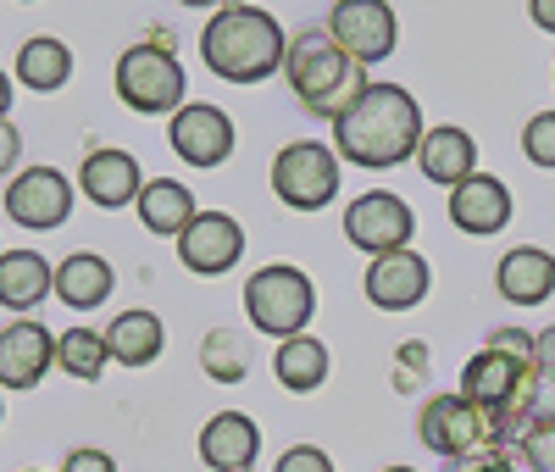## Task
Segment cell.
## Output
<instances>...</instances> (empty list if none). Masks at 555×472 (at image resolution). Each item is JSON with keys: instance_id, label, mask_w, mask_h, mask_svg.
Wrapping results in <instances>:
<instances>
[{"instance_id": "obj_1", "label": "cell", "mask_w": 555, "mask_h": 472, "mask_svg": "<svg viewBox=\"0 0 555 472\" xmlns=\"http://www.w3.org/2000/svg\"><path fill=\"white\" fill-rule=\"evenodd\" d=\"M423 112L400 84H366V94L334 123V151L356 167H400L423 151Z\"/></svg>"}, {"instance_id": "obj_26", "label": "cell", "mask_w": 555, "mask_h": 472, "mask_svg": "<svg viewBox=\"0 0 555 472\" xmlns=\"http://www.w3.org/2000/svg\"><path fill=\"white\" fill-rule=\"evenodd\" d=\"M106 361H112V345L95 328H67V334H56V367L67 378H78V384H95L106 372Z\"/></svg>"}, {"instance_id": "obj_18", "label": "cell", "mask_w": 555, "mask_h": 472, "mask_svg": "<svg viewBox=\"0 0 555 472\" xmlns=\"http://www.w3.org/2000/svg\"><path fill=\"white\" fill-rule=\"evenodd\" d=\"M494 283L512 306H544L555 295V256L539 251V245H517V251L500 256Z\"/></svg>"}, {"instance_id": "obj_37", "label": "cell", "mask_w": 555, "mask_h": 472, "mask_svg": "<svg viewBox=\"0 0 555 472\" xmlns=\"http://www.w3.org/2000/svg\"><path fill=\"white\" fill-rule=\"evenodd\" d=\"M7 112H12V78L0 73V123H7Z\"/></svg>"}, {"instance_id": "obj_9", "label": "cell", "mask_w": 555, "mask_h": 472, "mask_svg": "<svg viewBox=\"0 0 555 472\" xmlns=\"http://www.w3.org/2000/svg\"><path fill=\"white\" fill-rule=\"evenodd\" d=\"M411 233H416V212L400 195H389V189H366V195L345 206V240L356 251H373V261L405 251Z\"/></svg>"}, {"instance_id": "obj_11", "label": "cell", "mask_w": 555, "mask_h": 472, "mask_svg": "<svg viewBox=\"0 0 555 472\" xmlns=\"http://www.w3.org/2000/svg\"><path fill=\"white\" fill-rule=\"evenodd\" d=\"M240 256H245V228L228 212H201L178 233V261L190 272H201V278H217L228 267H240Z\"/></svg>"}, {"instance_id": "obj_16", "label": "cell", "mask_w": 555, "mask_h": 472, "mask_svg": "<svg viewBox=\"0 0 555 472\" xmlns=\"http://www.w3.org/2000/svg\"><path fill=\"white\" fill-rule=\"evenodd\" d=\"M261 450V429L245 411H217L201 429V461L211 472H250Z\"/></svg>"}, {"instance_id": "obj_32", "label": "cell", "mask_w": 555, "mask_h": 472, "mask_svg": "<svg viewBox=\"0 0 555 472\" xmlns=\"http://www.w3.org/2000/svg\"><path fill=\"white\" fill-rule=\"evenodd\" d=\"M450 472H517L512 456H500V450H478L467 461H450Z\"/></svg>"}, {"instance_id": "obj_3", "label": "cell", "mask_w": 555, "mask_h": 472, "mask_svg": "<svg viewBox=\"0 0 555 472\" xmlns=\"http://www.w3.org/2000/svg\"><path fill=\"white\" fill-rule=\"evenodd\" d=\"M284 78L295 89V101L311 117H328L339 123L361 94H366V67L350 62L328 28H311L300 39H289V56H284Z\"/></svg>"}, {"instance_id": "obj_31", "label": "cell", "mask_w": 555, "mask_h": 472, "mask_svg": "<svg viewBox=\"0 0 555 472\" xmlns=\"http://www.w3.org/2000/svg\"><path fill=\"white\" fill-rule=\"evenodd\" d=\"M272 472H334V461H328V450H317V445H295V450L278 456Z\"/></svg>"}, {"instance_id": "obj_39", "label": "cell", "mask_w": 555, "mask_h": 472, "mask_svg": "<svg viewBox=\"0 0 555 472\" xmlns=\"http://www.w3.org/2000/svg\"><path fill=\"white\" fill-rule=\"evenodd\" d=\"M0 256H7V251H0Z\"/></svg>"}, {"instance_id": "obj_15", "label": "cell", "mask_w": 555, "mask_h": 472, "mask_svg": "<svg viewBox=\"0 0 555 472\" xmlns=\"http://www.w3.org/2000/svg\"><path fill=\"white\" fill-rule=\"evenodd\" d=\"M450 222L461 233L489 240V233H500L505 222H512V189H505L500 178H489V173H473L461 189H450Z\"/></svg>"}, {"instance_id": "obj_4", "label": "cell", "mask_w": 555, "mask_h": 472, "mask_svg": "<svg viewBox=\"0 0 555 472\" xmlns=\"http://www.w3.org/2000/svg\"><path fill=\"white\" fill-rule=\"evenodd\" d=\"M533 378H539L533 334H522V328H494L489 345L461 367V390L455 395H467L489 417H517V406H522Z\"/></svg>"}, {"instance_id": "obj_23", "label": "cell", "mask_w": 555, "mask_h": 472, "mask_svg": "<svg viewBox=\"0 0 555 472\" xmlns=\"http://www.w3.org/2000/svg\"><path fill=\"white\" fill-rule=\"evenodd\" d=\"M106 345H112V361H122V367H151L167 345V328L156 311H122L106 328Z\"/></svg>"}, {"instance_id": "obj_28", "label": "cell", "mask_w": 555, "mask_h": 472, "mask_svg": "<svg viewBox=\"0 0 555 472\" xmlns=\"http://www.w3.org/2000/svg\"><path fill=\"white\" fill-rule=\"evenodd\" d=\"M517 417H522V429H555V378H544V372L533 378Z\"/></svg>"}, {"instance_id": "obj_21", "label": "cell", "mask_w": 555, "mask_h": 472, "mask_svg": "<svg viewBox=\"0 0 555 472\" xmlns=\"http://www.w3.org/2000/svg\"><path fill=\"white\" fill-rule=\"evenodd\" d=\"M44 295H56V267H44L39 251H7L0 256V306L34 311Z\"/></svg>"}, {"instance_id": "obj_12", "label": "cell", "mask_w": 555, "mask_h": 472, "mask_svg": "<svg viewBox=\"0 0 555 472\" xmlns=\"http://www.w3.org/2000/svg\"><path fill=\"white\" fill-rule=\"evenodd\" d=\"M7 212L23 228H62L67 212H73V183L56 167H28L7 189Z\"/></svg>"}, {"instance_id": "obj_20", "label": "cell", "mask_w": 555, "mask_h": 472, "mask_svg": "<svg viewBox=\"0 0 555 472\" xmlns=\"http://www.w3.org/2000/svg\"><path fill=\"white\" fill-rule=\"evenodd\" d=\"M133 212H139V222H145L151 233H167V240H178V233L201 217L195 195H190V189H183L178 178H151L145 189H139Z\"/></svg>"}, {"instance_id": "obj_35", "label": "cell", "mask_w": 555, "mask_h": 472, "mask_svg": "<svg viewBox=\"0 0 555 472\" xmlns=\"http://www.w3.org/2000/svg\"><path fill=\"white\" fill-rule=\"evenodd\" d=\"M17 151H23V133H17L12 123H0V173L17 167Z\"/></svg>"}, {"instance_id": "obj_25", "label": "cell", "mask_w": 555, "mask_h": 472, "mask_svg": "<svg viewBox=\"0 0 555 472\" xmlns=\"http://www.w3.org/2000/svg\"><path fill=\"white\" fill-rule=\"evenodd\" d=\"M17 78L28 84V89H62L67 78H73V51L62 39H51V34H39V39H28L23 51H17Z\"/></svg>"}, {"instance_id": "obj_13", "label": "cell", "mask_w": 555, "mask_h": 472, "mask_svg": "<svg viewBox=\"0 0 555 472\" xmlns=\"http://www.w3.org/2000/svg\"><path fill=\"white\" fill-rule=\"evenodd\" d=\"M56 361V334L44 322H12L0 328V390H34Z\"/></svg>"}, {"instance_id": "obj_6", "label": "cell", "mask_w": 555, "mask_h": 472, "mask_svg": "<svg viewBox=\"0 0 555 472\" xmlns=\"http://www.w3.org/2000/svg\"><path fill=\"white\" fill-rule=\"evenodd\" d=\"M117 101L128 112H145V117H162V112H183V62L162 44H133L117 62Z\"/></svg>"}, {"instance_id": "obj_24", "label": "cell", "mask_w": 555, "mask_h": 472, "mask_svg": "<svg viewBox=\"0 0 555 472\" xmlns=\"http://www.w3.org/2000/svg\"><path fill=\"white\" fill-rule=\"evenodd\" d=\"M272 372H278V384H284L289 395H317L322 378H328V345L311 340V334H295V340L278 345Z\"/></svg>"}, {"instance_id": "obj_38", "label": "cell", "mask_w": 555, "mask_h": 472, "mask_svg": "<svg viewBox=\"0 0 555 472\" xmlns=\"http://www.w3.org/2000/svg\"><path fill=\"white\" fill-rule=\"evenodd\" d=\"M384 472H416V467H384Z\"/></svg>"}, {"instance_id": "obj_10", "label": "cell", "mask_w": 555, "mask_h": 472, "mask_svg": "<svg viewBox=\"0 0 555 472\" xmlns=\"http://www.w3.org/2000/svg\"><path fill=\"white\" fill-rule=\"evenodd\" d=\"M167 139H172L178 162H190V167H222L228 156H234V117L206 106V101H195V106H183L167 123Z\"/></svg>"}, {"instance_id": "obj_17", "label": "cell", "mask_w": 555, "mask_h": 472, "mask_svg": "<svg viewBox=\"0 0 555 472\" xmlns=\"http://www.w3.org/2000/svg\"><path fill=\"white\" fill-rule=\"evenodd\" d=\"M78 189L95 206L122 212V206L139 201V189H145V183H139V162L128 151H89L83 167H78Z\"/></svg>"}, {"instance_id": "obj_5", "label": "cell", "mask_w": 555, "mask_h": 472, "mask_svg": "<svg viewBox=\"0 0 555 472\" xmlns=\"http://www.w3.org/2000/svg\"><path fill=\"white\" fill-rule=\"evenodd\" d=\"M311 311H317V283L289 267V261H272L261 272H250L245 283V317L256 334L267 340H295L311 328Z\"/></svg>"}, {"instance_id": "obj_36", "label": "cell", "mask_w": 555, "mask_h": 472, "mask_svg": "<svg viewBox=\"0 0 555 472\" xmlns=\"http://www.w3.org/2000/svg\"><path fill=\"white\" fill-rule=\"evenodd\" d=\"M528 17H533L539 28H550V34H555V0H533V7H528Z\"/></svg>"}, {"instance_id": "obj_29", "label": "cell", "mask_w": 555, "mask_h": 472, "mask_svg": "<svg viewBox=\"0 0 555 472\" xmlns=\"http://www.w3.org/2000/svg\"><path fill=\"white\" fill-rule=\"evenodd\" d=\"M522 151L533 167H555V112H533L522 128Z\"/></svg>"}, {"instance_id": "obj_14", "label": "cell", "mask_w": 555, "mask_h": 472, "mask_svg": "<svg viewBox=\"0 0 555 472\" xmlns=\"http://www.w3.org/2000/svg\"><path fill=\"white\" fill-rule=\"evenodd\" d=\"M428 261L416 251H395V256H378L373 267H366V301H373L378 311H411L423 306L428 295Z\"/></svg>"}, {"instance_id": "obj_22", "label": "cell", "mask_w": 555, "mask_h": 472, "mask_svg": "<svg viewBox=\"0 0 555 472\" xmlns=\"http://www.w3.org/2000/svg\"><path fill=\"white\" fill-rule=\"evenodd\" d=\"M112 261L95 256V251H73L62 267H56V295L73 306V311H95L112 301Z\"/></svg>"}, {"instance_id": "obj_33", "label": "cell", "mask_w": 555, "mask_h": 472, "mask_svg": "<svg viewBox=\"0 0 555 472\" xmlns=\"http://www.w3.org/2000/svg\"><path fill=\"white\" fill-rule=\"evenodd\" d=\"M62 472H117V461H112L106 450H73V456L62 461Z\"/></svg>"}, {"instance_id": "obj_8", "label": "cell", "mask_w": 555, "mask_h": 472, "mask_svg": "<svg viewBox=\"0 0 555 472\" xmlns=\"http://www.w3.org/2000/svg\"><path fill=\"white\" fill-rule=\"evenodd\" d=\"M328 34L334 44L361 62V67H373V62H389L395 56V44H400V17L389 0H339V7L328 12Z\"/></svg>"}, {"instance_id": "obj_7", "label": "cell", "mask_w": 555, "mask_h": 472, "mask_svg": "<svg viewBox=\"0 0 555 472\" xmlns=\"http://www.w3.org/2000/svg\"><path fill=\"white\" fill-rule=\"evenodd\" d=\"M272 195L295 212H322L339 195V151L317 145V139H295L272 162Z\"/></svg>"}, {"instance_id": "obj_2", "label": "cell", "mask_w": 555, "mask_h": 472, "mask_svg": "<svg viewBox=\"0 0 555 472\" xmlns=\"http://www.w3.org/2000/svg\"><path fill=\"white\" fill-rule=\"evenodd\" d=\"M201 56L222 84H261L267 73L284 67L289 39L284 23L261 7H222L201 28Z\"/></svg>"}, {"instance_id": "obj_30", "label": "cell", "mask_w": 555, "mask_h": 472, "mask_svg": "<svg viewBox=\"0 0 555 472\" xmlns=\"http://www.w3.org/2000/svg\"><path fill=\"white\" fill-rule=\"evenodd\" d=\"M517 456L533 472H555V429H528V439L517 445Z\"/></svg>"}, {"instance_id": "obj_27", "label": "cell", "mask_w": 555, "mask_h": 472, "mask_svg": "<svg viewBox=\"0 0 555 472\" xmlns=\"http://www.w3.org/2000/svg\"><path fill=\"white\" fill-rule=\"evenodd\" d=\"M201 367L211 378H222V384H240V378L250 372V356H245V345L228 334V328H217V334H206V345H201Z\"/></svg>"}, {"instance_id": "obj_34", "label": "cell", "mask_w": 555, "mask_h": 472, "mask_svg": "<svg viewBox=\"0 0 555 472\" xmlns=\"http://www.w3.org/2000/svg\"><path fill=\"white\" fill-rule=\"evenodd\" d=\"M533 367L544 378H555V322L544 328V334H533Z\"/></svg>"}, {"instance_id": "obj_19", "label": "cell", "mask_w": 555, "mask_h": 472, "mask_svg": "<svg viewBox=\"0 0 555 472\" xmlns=\"http://www.w3.org/2000/svg\"><path fill=\"white\" fill-rule=\"evenodd\" d=\"M416 167H423L428 183L461 189V183L478 173L473 133H467V128H428V133H423V151H416Z\"/></svg>"}]
</instances>
